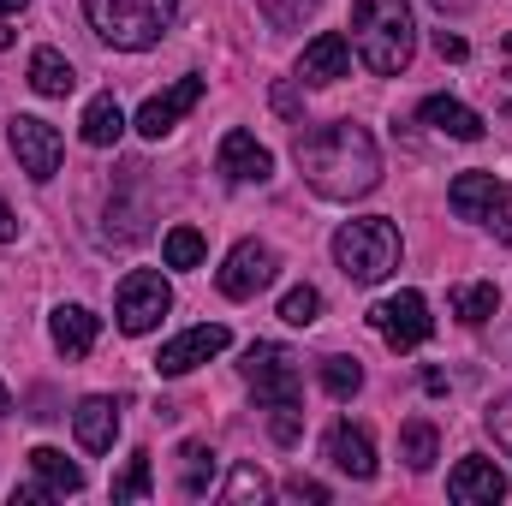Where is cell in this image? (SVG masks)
I'll return each mask as SVG.
<instances>
[{"label": "cell", "mask_w": 512, "mask_h": 506, "mask_svg": "<svg viewBox=\"0 0 512 506\" xmlns=\"http://www.w3.org/2000/svg\"><path fill=\"white\" fill-rule=\"evenodd\" d=\"M298 167H304L310 191L328 203H352V197L376 191V179H382L376 137L352 120H334V126H316L310 137H298Z\"/></svg>", "instance_id": "1"}, {"label": "cell", "mask_w": 512, "mask_h": 506, "mask_svg": "<svg viewBox=\"0 0 512 506\" xmlns=\"http://www.w3.org/2000/svg\"><path fill=\"white\" fill-rule=\"evenodd\" d=\"M352 48L376 78H399L417 54V24L405 0H352Z\"/></svg>", "instance_id": "2"}, {"label": "cell", "mask_w": 512, "mask_h": 506, "mask_svg": "<svg viewBox=\"0 0 512 506\" xmlns=\"http://www.w3.org/2000/svg\"><path fill=\"white\" fill-rule=\"evenodd\" d=\"M245 381L256 387V399L268 405V435L280 441V447H292L298 435H304V405H298V358L286 352V346H274V340H256L251 352H245Z\"/></svg>", "instance_id": "3"}, {"label": "cell", "mask_w": 512, "mask_h": 506, "mask_svg": "<svg viewBox=\"0 0 512 506\" xmlns=\"http://www.w3.org/2000/svg\"><path fill=\"white\" fill-rule=\"evenodd\" d=\"M84 18H90V30L102 42H114L126 54H143L173 30L179 0H84Z\"/></svg>", "instance_id": "4"}, {"label": "cell", "mask_w": 512, "mask_h": 506, "mask_svg": "<svg viewBox=\"0 0 512 506\" xmlns=\"http://www.w3.org/2000/svg\"><path fill=\"white\" fill-rule=\"evenodd\" d=\"M399 227L387 221V215H364V221H346L340 233H334V262H340V274L352 280V286H376L387 280L393 268H399Z\"/></svg>", "instance_id": "5"}, {"label": "cell", "mask_w": 512, "mask_h": 506, "mask_svg": "<svg viewBox=\"0 0 512 506\" xmlns=\"http://www.w3.org/2000/svg\"><path fill=\"white\" fill-rule=\"evenodd\" d=\"M447 203H453L459 221L495 233V245H512V185L507 179H495V173H459L447 185Z\"/></svg>", "instance_id": "6"}, {"label": "cell", "mask_w": 512, "mask_h": 506, "mask_svg": "<svg viewBox=\"0 0 512 506\" xmlns=\"http://www.w3.org/2000/svg\"><path fill=\"white\" fill-rule=\"evenodd\" d=\"M173 310V286L155 274V268H131L126 280H120V298H114V322L126 328V334H149L161 316Z\"/></svg>", "instance_id": "7"}, {"label": "cell", "mask_w": 512, "mask_h": 506, "mask_svg": "<svg viewBox=\"0 0 512 506\" xmlns=\"http://www.w3.org/2000/svg\"><path fill=\"white\" fill-rule=\"evenodd\" d=\"M370 328L382 334L393 352H417L429 334H435V322H429V304H423V292H393L382 298L376 310H370Z\"/></svg>", "instance_id": "8"}, {"label": "cell", "mask_w": 512, "mask_h": 506, "mask_svg": "<svg viewBox=\"0 0 512 506\" xmlns=\"http://www.w3.org/2000/svg\"><path fill=\"white\" fill-rule=\"evenodd\" d=\"M12 155H18V167L36 179V185H48L54 173H60V155H66V143H60V131L48 126V120H36V114H12Z\"/></svg>", "instance_id": "9"}, {"label": "cell", "mask_w": 512, "mask_h": 506, "mask_svg": "<svg viewBox=\"0 0 512 506\" xmlns=\"http://www.w3.org/2000/svg\"><path fill=\"white\" fill-rule=\"evenodd\" d=\"M274 274H280V256L268 251L262 239H245V245H233L227 262H221V292L227 298H256V292H268L274 286Z\"/></svg>", "instance_id": "10"}, {"label": "cell", "mask_w": 512, "mask_h": 506, "mask_svg": "<svg viewBox=\"0 0 512 506\" xmlns=\"http://www.w3.org/2000/svg\"><path fill=\"white\" fill-rule=\"evenodd\" d=\"M227 346H233V334H227L221 322H197V328H185L179 340H167V346L155 352V370H161V376H191L197 364L221 358Z\"/></svg>", "instance_id": "11"}, {"label": "cell", "mask_w": 512, "mask_h": 506, "mask_svg": "<svg viewBox=\"0 0 512 506\" xmlns=\"http://www.w3.org/2000/svg\"><path fill=\"white\" fill-rule=\"evenodd\" d=\"M197 102H203V78H197V72H185L179 84H167L161 96H149V102H143V114H137V131H143L149 143H161V137L179 126V120H185Z\"/></svg>", "instance_id": "12"}, {"label": "cell", "mask_w": 512, "mask_h": 506, "mask_svg": "<svg viewBox=\"0 0 512 506\" xmlns=\"http://www.w3.org/2000/svg\"><path fill=\"white\" fill-rule=\"evenodd\" d=\"M215 167H221V179H227V185H262V179L274 173V155L256 143L251 131H227V137H221Z\"/></svg>", "instance_id": "13"}, {"label": "cell", "mask_w": 512, "mask_h": 506, "mask_svg": "<svg viewBox=\"0 0 512 506\" xmlns=\"http://www.w3.org/2000/svg\"><path fill=\"white\" fill-rule=\"evenodd\" d=\"M328 465H334L340 477H352V483H370V477H376V441H370V429L334 423V429H328Z\"/></svg>", "instance_id": "14"}, {"label": "cell", "mask_w": 512, "mask_h": 506, "mask_svg": "<svg viewBox=\"0 0 512 506\" xmlns=\"http://www.w3.org/2000/svg\"><path fill=\"white\" fill-rule=\"evenodd\" d=\"M447 495L459 506H495L507 501V477L495 471V459H459L447 477Z\"/></svg>", "instance_id": "15"}, {"label": "cell", "mask_w": 512, "mask_h": 506, "mask_svg": "<svg viewBox=\"0 0 512 506\" xmlns=\"http://www.w3.org/2000/svg\"><path fill=\"white\" fill-rule=\"evenodd\" d=\"M352 72V42L340 36V30H322L310 48H304V60H298V78L304 84H340Z\"/></svg>", "instance_id": "16"}, {"label": "cell", "mask_w": 512, "mask_h": 506, "mask_svg": "<svg viewBox=\"0 0 512 506\" xmlns=\"http://www.w3.org/2000/svg\"><path fill=\"white\" fill-rule=\"evenodd\" d=\"M72 429H78V447L84 453H108L114 435H120V405L108 393H90L78 411H72Z\"/></svg>", "instance_id": "17"}, {"label": "cell", "mask_w": 512, "mask_h": 506, "mask_svg": "<svg viewBox=\"0 0 512 506\" xmlns=\"http://www.w3.org/2000/svg\"><path fill=\"white\" fill-rule=\"evenodd\" d=\"M96 328H102V322H96L84 304H60V310L48 316V334H54V346H60L66 358H84V352L96 346Z\"/></svg>", "instance_id": "18"}, {"label": "cell", "mask_w": 512, "mask_h": 506, "mask_svg": "<svg viewBox=\"0 0 512 506\" xmlns=\"http://www.w3.org/2000/svg\"><path fill=\"white\" fill-rule=\"evenodd\" d=\"M417 120L435 131H447V137H459V143H477L483 137V114H471L465 102H453V96H429L423 108H417Z\"/></svg>", "instance_id": "19"}, {"label": "cell", "mask_w": 512, "mask_h": 506, "mask_svg": "<svg viewBox=\"0 0 512 506\" xmlns=\"http://www.w3.org/2000/svg\"><path fill=\"white\" fill-rule=\"evenodd\" d=\"M72 84H78V72H72V60L60 48H36L30 54V90L36 96H72Z\"/></svg>", "instance_id": "20"}, {"label": "cell", "mask_w": 512, "mask_h": 506, "mask_svg": "<svg viewBox=\"0 0 512 506\" xmlns=\"http://www.w3.org/2000/svg\"><path fill=\"white\" fill-rule=\"evenodd\" d=\"M120 131H126V114H120V102H114V96H96V102L84 108V120H78V137H84L90 149H114V143H120Z\"/></svg>", "instance_id": "21"}, {"label": "cell", "mask_w": 512, "mask_h": 506, "mask_svg": "<svg viewBox=\"0 0 512 506\" xmlns=\"http://www.w3.org/2000/svg\"><path fill=\"white\" fill-rule=\"evenodd\" d=\"M30 471H36V483H42L48 495H78V489H84V471H78L66 453H54V447H36V453H30Z\"/></svg>", "instance_id": "22"}, {"label": "cell", "mask_w": 512, "mask_h": 506, "mask_svg": "<svg viewBox=\"0 0 512 506\" xmlns=\"http://www.w3.org/2000/svg\"><path fill=\"white\" fill-rule=\"evenodd\" d=\"M495 310H501V286H495V280H477V286H453V316H459V322L483 328Z\"/></svg>", "instance_id": "23"}, {"label": "cell", "mask_w": 512, "mask_h": 506, "mask_svg": "<svg viewBox=\"0 0 512 506\" xmlns=\"http://www.w3.org/2000/svg\"><path fill=\"white\" fill-rule=\"evenodd\" d=\"M143 233H149V209H143V203H108L102 245H137Z\"/></svg>", "instance_id": "24"}, {"label": "cell", "mask_w": 512, "mask_h": 506, "mask_svg": "<svg viewBox=\"0 0 512 506\" xmlns=\"http://www.w3.org/2000/svg\"><path fill=\"white\" fill-rule=\"evenodd\" d=\"M435 447H441V441H435V423L411 417V423L399 429V459H405L411 471H429V465H435Z\"/></svg>", "instance_id": "25"}, {"label": "cell", "mask_w": 512, "mask_h": 506, "mask_svg": "<svg viewBox=\"0 0 512 506\" xmlns=\"http://www.w3.org/2000/svg\"><path fill=\"white\" fill-rule=\"evenodd\" d=\"M179 459H185V495H209V483H215V453H209L203 441H185Z\"/></svg>", "instance_id": "26"}, {"label": "cell", "mask_w": 512, "mask_h": 506, "mask_svg": "<svg viewBox=\"0 0 512 506\" xmlns=\"http://www.w3.org/2000/svg\"><path fill=\"white\" fill-rule=\"evenodd\" d=\"M203 251H209V245H203V233H197V227H173V233L161 239L167 268H197V262H203Z\"/></svg>", "instance_id": "27"}, {"label": "cell", "mask_w": 512, "mask_h": 506, "mask_svg": "<svg viewBox=\"0 0 512 506\" xmlns=\"http://www.w3.org/2000/svg\"><path fill=\"white\" fill-rule=\"evenodd\" d=\"M149 489H155V477H149V453H131L126 471L114 477V501H149Z\"/></svg>", "instance_id": "28"}, {"label": "cell", "mask_w": 512, "mask_h": 506, "mask_svg": "<svg viewBox=\"0 0 512 506\" xmlns=\"http://www.w3.org/2000/svg\"><path fill=\"white\" fill-rule=\"evenodd\" d=\"M322 316V292L316 286H292L286 298H280V322H292V328H310Z\"/></svg>", "instance_id": "29"}, {"label": "cell", "mask_w": 512, "mask_h": 506, "mask_svg": "<svg viewBox=\"0 0 512 506\" xmlns=\"http://www.w3.org/2000/svg\"><path fill=\"white\" fill-rule=\"evenodd\" d=\"M322 387H328L334 399H352V393L364 387V370H358V358H322Z\"/></svg>", "instance_id": "30"}, {"label": "cell", "mask_w": 512, "mask_h": 506, "mask_svg": "<svg viewBox=\"0 0 512 506\" xmlns=\"http://www.w3.org/2000/svg\"><path fill=\"white\" fill-rule=\"evenodd\" d=\"M227 501H233V506L268 501V477H262L256 465H239V471H233V483H227Z\"/></svg>", "instance_id": "31"}, {"label": "cell", "mask_w": 512, "mask_h": 506, "mask_svg": "<svg viewBox=\"0 0 512 506\" xmlns=\"http://www.w3.org/2000/svg\"><path fill=\"white\" fill-rule=\"evenodd\" d=\"M483 423H489V435H495V447H501V453L512 459V399H495Z\"/></svg>", "instance_id": "32"}, {"label": "cell", "mask_w": 512, "mask_h": 506, "mask_svg": "<svg viewBox=\"0 0 512 506\" xmlns=\"http://www.w3.org/2000/svg\"><path fill=\"white\" fill-rule=\"evenodd\" d=\"M274 24H304V12H316V0H256Z\"/></svg>", "instance_id": "33"}, {"label": "cell", "mask_w": 512, "mask_h": 506, "mask_svg": "<svg viewBox=\"0 0 512 506\" xmlns=\"http://www.w3.org/2000/svg\"><path fill=\"white\" fill-rule=\"evenodd\" d=\"M286 495H292V501H328V489H322V483H316V477H292V483H286Z\"/></svg>", "instance_id": "34"}, {"label": "cell", "mask_w": 512, "mask_h": 506, "mask_svg": "<svg viewBox=\"0 0 512 506\" xmlns=\"http://www.w3.org/2000/svg\"><path fill=\"white\" fill-rule=\"evenodd\" d=\"M435 54H441V60H465L471 48H465V36H447V30H441V36H435Z\"/></svg>", "instance_id": "35"}, {"label": "cell", "mask_w": 512, "mask_h": 506, "mask_svg": "<svg viewBox=\"0 0 512 506\" xmlns=\"http://www.w3.org/2000/svg\"><path fill=\"white\" fill-rule=\"evenodd\" d=\"M274 108H280V114H298V90H292V84H280V90H274Z\"/></svg>", "instance_id": "36"}, {"label": "cell", "mask_w": 512, "mask_h": 506, "mask_svg": "<svg viewBox=\"0 0 512 506\" xmlns=\"http://www.w3.org/2000/svg\"><path fill=\"white\" fill-rule=\"evenodd\" d=\"M6 239H18V215H12L6 197H0V245H6Z\"/></svg>", "instance_id": "37"}, {"label": "cell", "mask_w": 512, "mask_h": 506, "mask_svg": "<svg viewBox=\"0 0 512 506\" xmlns=\"http://www.w3.org/2000/svg\"><path fill=\"white\" fill-rule=\"evenodd\" d=\"M24 12V0H0V18H18Z\"/></svg>", "instance_id": "38"}, {"label": "cell", "mask_w": 512, "mask_h": 506, "mask_svg": "<svg viewBox=\"0 0 512 506\" xmlns=\"http://www.w3.org/2000/svg\"><path fill=\"white\" fill-rule=\"evenodd\" d=\"M6 411H12V393H6V387H0V417H6Z\"/></svg>", "instance_id": "39"}, {"label": "cell", "mask_w": 512, "mask_h": 506, "mask_svg": "<svg viewBox=\"0 0 512 506\" xmlns=\"http://www.w3.org/2000/svg\"><path fill=\"white\" fill-rule=\"evenodd\" d=\"M507 48H512V30H507Z\"/></svg>", "instance_id": "40"}]
</instances>
